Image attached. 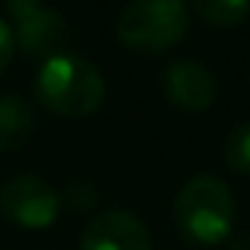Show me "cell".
Wrapping results in <instances>:
<instances>
[{"label":"cell","instance_id":"6da1fadb","mask_svg":"<svg viewBox=\"0 0 250 250\" xmlns=\"http://www.w3.org/2000/svg\"><path fill=\"white\" fill-rule=\"evenodd\" d=\"M35 99L59 117H87L105 99V79L90 62L59 53L41 64Z\"/></svg>","mask_w":250,"mask_h":250},{"label":"cell","instance_id":"7a4b0ae2","mask_svg":"<svg viewBox=\"0 0 250 250\" xmlns=\"http://www.w3.org/2000/svg\"><path fill=\"white\" fill-rule=\"evenodd\" d=\"M236 218V201L224 181L198 175L178 192L175 224L192 245H218L230 236Z\"/></svg>","mask_w":250,"mask_h":250},{"label":"cell","instance_id":"3957f363","mask_svg":"<svg viewBox=\"0 0 250 250\" xmlns=\"http://www.w3.org/2000/svg\"><path fill=\"white\" fill-rule=\"evenodd\" d=\"M189 12L184 0H131L117 18V35L134 53H166L184 41Z\"/></svg>","mask_w":250,"mask_h":250},{"label":"cell","instance_id":"277c9868","mask_svg":"<svg viewBox=\"0 0 250 250\" xmlns=\"http://www.w3.org/2000/svg\"><path fill=\"white\" fill-rule=\"evenodd\" d=\"M62 195L38 175H15L0 187V212L26 230H44L59 218Z\"/></svg>","mask_w":250,"mask_h":250},{"label":"cell","instance_id":"5b68a950","mask_svg":"<svg viewBox=\"0 0 250 250\" xmlns=\"http://www.w3.org/2000/svg\"><path fill=\"white\" fill-rule=\"evenodd\" d=\"M79 250H154L146 224L125 212V209H105L84 224Z\"/></svg>","mask_w":250,"mask_h":250},{"label":"cell","instance_id":"8992f818","mask_svg":"<svg viewBox=\"0 0 250 250\" xmlns=\"http://www.w3.org/2000/svg\"><path fill=\"white\" fill-rule=\"evenodd\" d=\"M163 90H166V99L189 114H198V111H207L212 102H215V79L212 73L198 62H187V59H178L166 67L163 73Z\"/></svg>","mask_w":250,"mask_h":250},{"label":"cell","instance_id":"52a82bcc","mask_svg":"<svg viewBox=\"0 0 250 250\" xmlns=\"http://www.w3.org/2000/svg\"><path fill=\"white\" fill-rule=\"evenodd\" d=\"M67 35H70V26H67L64 15L50 6H41L38 12H32L29 18L15 23V44L26 56L44 59V62L62 53V47L67 44Z\"/></svg>","mask_w":250,"mask_h":250},{"label":"cell","instance_id":"ba28073f","mask_svg":"<svg viewBox=\"0 0 250 250\" xmlns=\"http://www.w3.org/2000/svg\"><path fill=\"white\" fill-rule=\"evenodd\" d=\"M35 131V111L21 93L0 96V151L21 148Z\"/></svg>","mask_w":250,"mask_h":250},{"label":"cell","instance_id":"9c48e42d","mask_svg":"<svg viewBox=\"0 0 250 250\" xmlns=\"http://www.w3.org/2000/svg\"><path fill=\"white\" fill-rule=\"evenodd\" d=\"M192 9L218 29L239 26L250 15V0H192Z\"/></svg>","mask_w":250,"mask_h":250},{"label":"cell","instance_id":"30bf717a","mask_svg":"<svg viewBox=\"0 0 250 250\" xmlns=\"http://www.w3.org/2000/svg\"><path fill=\"white\" fill-rule=\"evenodd\" d=\"M224 163L239 175H250V123L230 131L224 143Z\"/></svg>","mask_w":250,"mask_h":250},{"label":"cell","instance_id":"8fae6325","mask_svg":"<svg viewBox=\"0 0 250 250\" xmlns=\"http://www.w3.org/2000/svg\"><path fill=\"white\" fill-rule=\"evenodd\" d=\"M64 198H67V204H73L76 209H90L93 204H96V189L90 187V184H84V181H73L67 192H64Z\"/></svg>","mask_w":250,"mask_h":250},{"label":"cell","instance_id":"7c38bea8","mask_svg":"<svg viewBox=\"0 0 250 250\" xmlns=\"http://www.w3.org/2000/svg\"><path fill=\"white\" fill-rule=\"evenodd\" d=\"M12 56H15V29L0 18V73L9 67Z\"/></svg>","mask_w":250,"mask_h":250},{"label":"cell","instance_id":"4fadbf2b","mask_svg":"<svg viewBox=\"0 0 250 250\" xmlns=\"http://www.w3.org/2000/svg\"><path fill=\"white\" fill-rule=\"evenodd\" d=\"M44 3L41 0H6V9H9V18L18 23V21H23V18H29L32 12H38Z\"/></svg>","mask_w":250,"mask_h":250},{"label":"cell","instance_id":"5bb4252c","mask_svg":"<svg viewBox=\"0 0 250 250\" xmlns=\"http://www.w3.org/2000/svg\"><path fill=\"white\" fill-rule=\"evenodd\" d=\"M230 242H233V245H230V250H250V230L239 233V236H233Z\"/></svg>","mask_w":250,"mask_h":250}]
</instances>
